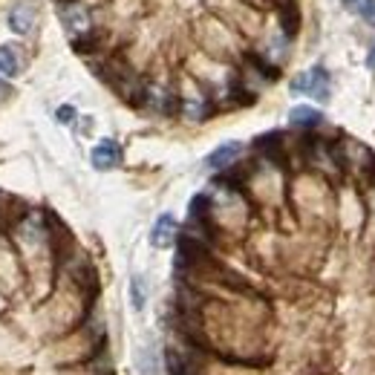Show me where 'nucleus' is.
Instances as JSON below:
<instances>
[{
  "label": "nucleus",
  "instance_id": "nucleus-1",
  "mask_svg": "<svg viewBox=\"0 0 375 375\" xmlns=\"http://www.w3.org/2000/svg\"><path fill=\"white\" fill-rule=\"evenodd\" d=\"M292 93H306L314 102H329L332 95V78L324 67H312L309 72H301L292 81Z\"/></svg>",
  "mask_w": 375,
  "mask_h": 375
},
{
  "label": "nucleus",
  "instance_id": "nucleus-2",
  "mask_svg": "<svg viewBox=\"0 0 375 375\" xmlns=\"http://www.w3.org/2000/svg\"><path fill=\"white\" fill-rule=\"evenodd\" d=\"M61 24L72 38H84L93 29V17L81 3H64L61 6Z\"/></svg>",
  "mask_w": 375,
  "mask_h": 375
},
{
  "label": "nucleus",
  "instance_id": "nucleus-3",
  "mask_svg": "<svg viewBox=\"0 0 375 375\" xmlns=\"http://www.w3.org/2000/svg\"><path fill=\"white\" fill-rule=\"evenodd\" d=\"M90 162H93L95 170H113V168L122 165V147H118V142H113V139H102L93 147Z\"/></svg>",
  "mask_w": 375,
  "mask_h": 375
},
{
  "label": "nucleus",
  "instance_id": "nucleus-4",
  "mask_svg": "<svg viewBox=\"0 0 375 375\" xmlns=\"http://www.w3.org/2000/svg\"><path fill=\"white\" fill-rule=\"evenodd\" d=\"M35 21H38V12H35V6H32V3H26V0H21V3H15V6L9 9V15H6L9 29H12V32H17V35H29V32H32V26H35Z\"/></svg>",
  "mask_w": 375,
  "mask_h": 375
},
{
  "label": "nucleus",
  "instance_id": "nucleus-5",
  "mask_svg": "<svg viewBox=\"0 0 375 375\" xmlns=\"http://www.w3.org/2000/svg\"><path fill=\"white\" fill-rule=\"evenodd\" d=\"M176 231H179V225H176L173 214H162L159 220L153 223V228H150V243H153V248H170V243L176 240Z\"/></svg>",
  "mask_w": 375,
  "mask_h": 375
},
{
  "label": "nucleus",
  "instance_id": "nucleus-6",
  "mask_svg": "<svg viewBox=\"0 0 375 375\" xmlns=\"http://www.w3.org/2000/svg\"><path fill=\"white\" fill-rule=\"evenodd\" d=\"M240 153H243V145H240V142H225V145H220L216 150L208 153L205 165H208L211 170H225L228 165H234L237 159H240Z\"/></svg>",
  "mask_w": 375,
  "mask_h": 375
},
{
  "label": "nucleus",
  "instance_id": "nucleus-7",
  "mask_svg": "<svg viewBox=\"0 0 375 375\" xmlns=\"http://www.w3.org/2000/svg\"><path fill=\"white\" fill-rule=\"evenodd\" d=\"M289 122H292L294 127H318V125L324 122V115H321V110H314V107H309V104H298V107H292Z\"/></svg>",
  "mask_w": 375,
  "mask_h": 375
},
{
  "label": "nucleus",
  "instance_id": "nucleus-8",
  "mask_svg": "<svg viewBox=\"0 0 375 375\" xmlns=\"http://www.w3.org/2000/svg\"><path fill=\"white\" fill-rule=\"evenodd\" d=\"M0 72L6 78H15L21 72V52H17V47H9V44L0 47Z\"/></svg>",
  "mask_w": 375,
  "mask_h": 375
},
{
  "label": "nucleus",
  "instance_id": "nucleus-9",
  "mask_svg": "<svg viewBox=\"0 0 375 375\" xmlns=\"http://www.w3.org/2000/svg\"><path fill=\"white\" fill-rule=\"evenodd\" d=\"M344 6H346L352 15L364 17L367 24L375 26V0H344Z\"/></svg>",
  "mask_w": 375,
  "mask_h": 375
},
{
  "label": "nucleus",
  "instance_id": "nucleus-10",
  "mask_svg": "<svg viewBox=\"0 0 375 375\" xmlns=\"http://www.w3.org/2000/svg\"><path fill=\"white\" fill-rule=\"evenodd\" d=\"M136 369L142 375H159V358H156V352L139 349V355H136Z\"/></svg>",
  "mask_w": 375,
  "mask_h": 375
},
{
  "label": "nucleus",
  "instance_id": "nucleus-11",
  "mask_svg": "<svg viewBox=\"0 0 375 375\" xmlns=\"http://www.w3.org/2000/svg\"><path fill=\"white\" fill-rule=\"evenodd\" d=\"M130 303H133L136 312H142L145 303H147V289H145V280L139 278V274L130 278Z\"/></svg>",
  "mask_w": 375,
  "mask_h": 375
},
{
  "label": "nucleus",
  "instance_id": "nucleus-12",
  "mask_svg": "<svg viewBox=\"0 0 375 375\" xmlns=\"http://www.w3.org/2000/svg\"><path fill=\"white\" fill-rule=\"evenodd\" d=\"M147 104L156 110H168V93L162 87H147Z\"/></svg>",
  "mask_w": 375,
  "mask_h": 375
},
{
  "label": "nucleus",
  "instance_id": "nucleus-13",
  "mask_svg": "<svg viewBox=\"0 0 375 375\" xmlns=\"http://www.w3.org/2000/svg\"><path fill=\"white\" fill-rule=\"evenodd\" d=\"M55 118H58V122H72V118H75V107H70V104H64V107H58V113H55Z\"/></svg>",
  "mask_w": 375,
  "mask_h": 375
},
{
  "label": "nucleus",
  "instance_id": "nucleus-14",
  "mask_svg": "<svg viewBox=\"0 0 375 375\" xmlns=\"http://www.w3.org/2000/svg\"><path fill=\"white\" fill-rule=\"evenodd\" d=\"M367 67H369V70H375V44L369 47V55H367Z\"/></svg>",
  "mask_w": 375,
  "mask_h": 375
},
{
  "label": "nucleus",
  "instance_id": "nucleus-15",
  "mask_svg": "<svg viewBox=\"0 0 375 375\" xmlns=\"http://www.w3.org/2000/svg\"><path fill=\"white\" fill-rule=\"evenodd\" d=\"M6 93H9V87H6V84H3V81H0V98H3V95H6Z\"/></svg>",
  "mask_w": 375,
  "mask_h": 375
}]
</instances>
